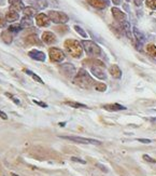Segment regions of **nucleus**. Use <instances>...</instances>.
<instances>
[{"label":"nucleus","mask_w":156,"mask_h":176,"mask_svg":"<svg viewBox=\"0 0 156 176\" xmlns=\"http://www.w3.org/2000/svg\"><path fill=\"white\" fill-rule=\"evenodd\" d=\"M109 72H110V75L114 79L122 78V70H121V68L118 67L117 65H112V66H110V68H109Z\"/></svg>","instance_id":"f3484780"},{"label":"nucleus","mask_w":156,"mask_h":176,"mask_svg":"<svg viewBox=\"0 0 156 176\" xmlns=\"http://www.w3.org/2000/svg\"><path fill=\"white\" fill-rule=\"evenodd\" d=\"M87 3L89 4V6H92L93 8L99 9V10H101V9H104L107 7L106 3H104L102 0H87Z\"/></svg>","instance_id":"aec40b11"},{"label":"nucleus","mask_w":156,"mask_h":176,"mask_svg":"<svg viewBox=\"0 0 156 176\" xmlns=\"http://www.w3.org/2000/svg\"><path fill=\"white\" fill-rule=\"evenodd\" d=\"M103 108L109 110V111H118V110H125L126 107L122 106L120 104H108V105H103Z\"/></svg>","instance_id":"a211bd4d"},{"label":"nucleus","mask_w":156,"mask_h":176,"mask_svg":"<svg viewBox=\"0 0 156 176\" xmlns=\"http://www.w3.org/2000/svg\"><path fill=\"white\" fill-rule=\"evenodd\" d=\"M64 46L67 50V52H68L72 57L79 58L82 56L83 46H82V44H81V42H79L78 40H74V39H67L64 43Z\"/></svg>","instance_id":"f03ea898"},{"label":"nucleus","mask_w":156,"mask_h":176,"mask_svg":"<svg viewBox=\"0 0 156 176\" xmlns=\"http://www.w3.org/2000/svg\"><path fill=\"white\" fill-rule=\"evenodd\" d=\"M26 74H28L29 76H31V77H32V79H34V81H37V82H39V83L43 84L42 79H41L40 77L38 76V75H36V74H34V72H32V71H30V70L27 69V70H26Z\"/></svg>","instance_id":"cd10ccee"},{"label":"nucleus","mask_w":156,"mask_h":176,"mask_svg":"<svg viewBox=\"0 0 156 176\" xmlns=\"http://www.w3.org/2000/svg\"><path fill=\"white\" fill-rule=\"evenodd\" d=\"M145 4L152 10H156V0H146Z\"/></svg>","instance_id":"c756f323"},{"label":"nucleus","mask_w":156,"mask_h":176,"mask_svg":"<svg viewBox=\"0 0 156 176\" xmlns=\"http://www.w3.org/2000/svg\"><path fill=\"white\" fill-rule=\"evenodd\" d=\"M6 21L8 23H13V22H16V21L18 20V17H20V14H18L17 11L13 10V9H9L8 12L6 13Z\"/></svg>","instance_id":"f8f14e48"},{"label":"nucleus","mask_w":156,"mask_h":176,"mask_svg":"<svg viewBox=\"0 0 156 176\" xmlns=\"http://www.w3.org/2000/svg\"><path fill=\"white\" fill-rule=\"evenodd\" d=\"M42 41L46 44H54L57 42V38L52 32H44L42 34Z\"/></svg>","instance_id":"9d476101"},{"label":"nucleus","mask_w":156,"mask_h":176,"mask_svg":"<svg viewBox=\"0 0 156 176\" xmlns=\"http://www.w3.org/2000/svg\"><path fill=\"white\" fill-rule=\"evenodd\" d=\"M9 3H10V6H11V9L17 11V12L23 11L25 8L24 3H23V0H9Z\"/></svg>","instance_id":"dca6fc26"},{"label":"nucleus","mask_w":156,"mask_h":176,"mask_svg":"<svg viewBox=\"0 0 156 176\" xmlns=\"http://www.w3.org/2000/svg\"><path fill=\"white\" fill-rule=\"evenodd\" d=\"M143 159H144L145 161H148V162H150V163H156V160H155V159L151 158V157L148 156V154H143Z\"/></svg>","instance_id":"473e14b6"},{"label":"nucleus","mask_w":156,"mask_h":176,"mask_svg":"<svg viewBox=\"0 0 156 176\" xmlns=\"http://www.w3.org/2000/svg\"><path fill=\"white\" fill-rule=\"evenodd\" d=\"M28 55H29V57L32 58V60L39 61V62H44V61H45V58H46L45 53L42 52V51L36 50V49H34V50L29 51Z\"/></svg>","instance_id":"1a4fd4ad"},{"label":"nucleus","mask_w":156,"mask_h":176,"mask_svg":"<svg viewBox=\"0 0 156 176\" xmlns=\"http://www.w3.org/2000/svg\"><path fill=\"white\" fill-rule=\"evenodd\" d=\"M65 104L70 107H73V108H86V105L81 104V103H76V102H65Z\"/></svg>","instance_id":"393cba45"},{"label":"nucleus","mask_w":156,"mask_h":176,"mask_svg":"<svg viewBox=\"0 0 156 176\" xmlns=\"http://www.w3.org/2000/svg\"><path fill=\"white\" fill-rule=\"evenodd\" d=\"M8 30L9 32H11L13 34H17L18 32H21L22 30V27H21V25H18V24H13V25H10L8 28Z\"/></svg>","instance_id":"bb28decb"},{"label":"nucleus","mask_w":156,"mask_h":176,"mask_svg":"<svg viewBox=\"0 0 156 176\" xmlns=\"http://www.w3.org/2000/svg\"><path fill=\"white\" fill-rule=\"evenodd\" d=\"M23 14L24 16H28V17H32L37 14V10L32 7H25L23 10Z\"/></svg>","instance_id":"5701e85b"},{"label":"nucleus","mask_w":156,"mask_h":176,"mask_svg":"<svg viewBox=\"0 0 156 176\" xmlns=\"http://www.w3.org/2000/svg\"><path fill=\"white\" fill-rule=\"evenodd\" d=\"M73 83L76 86H79L81 88H84V89H89L92 86H95L96 82L92 79V77L88 75V72L86 71L85 69H80L79 70L78 74L74 76L73 78Z\"/></svg>","instance_id":"f257e3e1"},{"label":"nucleus","mask_w":156,"mask_h":176,"mask_svg":"<svg viewBox=\"0 0 156 176\" xmlns=\"http://www.w3.org/2000/svg\"><path fill=\"white\" fill-rule=\"evenodd\" d=\"M121 26L123 28V32H125V35L128 37V38L130 39V40H132V34H131V29H130V24L127 22V21H124V22L121 23Z\"/></svg>","instance_id":"6ab92c4d"},{"label":"nucleus","mask_w":156,"mask_h":176,"mask_svg":"<svg viewBox=\"0 0 156 176\" xmlns=\"http://www.w3.org/2000/svg\"><path fill=\"white\" fill-rule=\"evenodd\" d=\"M34 104H38L39 106H41V107H43V108H46V107H48V105L45 104V103H42V102H39V100H34Z\"/></svg>","instance_id":"c9c22d12"},{"label":"nucleus","mask_w":156,"mask_h":176,"mask_svg":"<svg viewBox=\"0 0 156 176\" xmlns=\"http://www.w3.org/2000/svg\"><path fill=\"white\" fill-rule=\"evenodd\" d=\"M111 12H112L114 20L117 21V22L122 23L124 21H126V14L123 12L122 10H120L118 8H112L111 9Z\"/></svg>","instance_id":"9b49d317"},{"label":"nucleus","mask_w":156,"mask_h":176,"mask_svg":"<svg viewBox=\"0 0 156 176\" xmlns=\"http://www.w3.org/2000/svg\"><path fill=\"white\" fill-rule=\"evenodd\" d=\"M65 124H66V122H62H62H60V123H59V125H60V126H64Z\"/></svg>","instance_id":"79ce46f5"},{"label":"nucleus","mask_w":156,"mask_h":176,"mask_svg":"<svg viewBox=\"0 0 156 176\" xmlns=\"http://www.w3.org/2000/svg\"><path fill=\"white\" fill-rule=\"evenodd\" d=\"M6 95H7V96H8V97L12 98V100H13V102H14V103H15V104H16V105H20V100H17V98H15V97H14V96H13V95L9 94V93H6Z\"/></svg>","instance_id":"f704fd0d"},{"label":"nucleus","mask_w":156,"mask_h":176,"mask_svg":"<svg viewBox=\"0 0 156 176\" xmlns=\"http://www.w3.org/2000/svg\"><path fill=\"white\" fill-rule=\"evenodd\" d=\"M102 1H103L104 3H106V6H109V2H110L109 0H102Z\"/></svg>","instance_id":"a19ab883"},{"label":"nucleus","mask_w":156,"mask_h":176,"mask_svg":"<svg viewBox=\"0 0 156 176\" xmlns=\"http://www.w3.org/2000/svg\"><path fill=\"white\" fill-rule=\"evenodd\" d=\"M71 160L73 161V162H79V163H82V164H86V161L82 160V159H80V158H76V157H72Z\"/></svg>","instance_id":"72a5a7b5"},{"label":"nucleus","mask_w":156,"mask_h":176,"mask_svg":"<svg viewBox=\"0 0 156 176\" xmlns=\"http://www.w3.org/2000/svg\"><path fill=\"white\" fill-rule=\"evenodd\" d=\"M138 142L143 143V144H150L151 139H145V138H138Z\"/></svg>","instance_id":"e433bc0d"},{"label":"nucleus","mask_w":156,"mask_h":176,"mask_svg":"<svg viewBox=\"0 0 156 176\" xmlns=\"http://www.w3.org/2000/svg\"><path fill=\"white\" fill-rule=\"evenodd\" d=\"M12 176H20V175H16L15 173H12Z\"/></svg>","instance_id":"37998d69"},{"label":"nucleus","mask_w":156,"mask_h":176,"mask_svg":"<svg viewBox=\"0 0 156 176\" xmlns=\"http://www.w3.org/2000/svg\"><path fill=\"white\" fill-rule=\"evenodd\" d=\"M25 43H26L27 46H36V44L40 46L41 41L39 40L38 36H37L36 34H31V35H28V36L25 38Z\"/></svg>","instance_id":"4468645a"},{"label":"nucleus","mask_w":156,"mask_h":176,"mask_svg":"<svg viewBox=\"0 0 156 176\" xmlns=\"http://www.w3.org/2000/svg\"><path fill=\"white\" fill-rule=\"evenodd\" d=\"M0 117H1L3 120H7V119H8V116H7V114H6V112H3V111H1V110H0Z\"/></svg>","instance_id":"4c0bfd02"},{"label":"nucleus","mask_w":156,"mask_h":176,"mask_svg":"<svg viewBox=\"0 0 156 176\" xmlns=\"http://www.w3.org/2000/svg\"><path fill=\"white\" fill-rule=\"evenodd\" d=\"M55 29H56L58 32H60V34H64V32H68V27H67V26L56 27V28H55Z\"/></svg>","instance_id":"2f4dec72"},{"label":"nucleus","mask_w":156,"mask_h":176,"mask_svg":"<svg viewBox=\"0 0 156 176\" xmlns=\"http://www.w3.org/2000/svg\"><path fill=\"white\" fill-rule=\"evenodd\" d=\"M48 16L51 22L55 23V24L64 25L69 21V16L66 13L62 12V11H54V10L48 11Z\"/></svg>","instance_id":"20e7f679"},{"label":"nucleus","mask_w":156,"mask_h":176,"mask_svg":"<svg viewBox=\"0 0 156 176\" xmlns=\"http://www.w3.org/2000/svg\"><path fill=\"white\" fill-rule=\"evenodd\" d=\"M126 1H127V2H129V1H130V0H126Z\"/></svg>","instance_id":"c03bdc74"},{"label":"nucleus","mask_w":156,"mask_h":176,"mask_svg":"<svg viewBox=\"0 0 156 176\" xmlns=\"http://www.w3.org/2000/svg\"><path fill=\"white\" fill-rule=\"evenodd\" d=\"M82 44L83 49L85 50L86 54L90 57H97L101 54V49L97 43H95L94 41H90V40H83L81 42Z\"/></svg>","instance_id":"7ed1b4c3"},{"label":"nucleus","mask_w":156,"mask_h":176,"mask_svg":"<svg viewBox=\"0 0 156 176\" xmlns=\"http://www.w3.org/2000/svg\"><path fill=\"white\" fill-rule=\"evenodd\" d=\"M64 139L72 140V142L79 143V144H94V145H100L101 142L97 139H93V138H85V137H80V136H60Z\"/></svg>","instance_id":"423d86ee"},{"label":"nucleus","mask_w":156,"mask_h":176,"mask_svg":"<svg viewBox=\"0 0 156 176\" xmlns=\"http://www.w3.org/2000/svg\"><path fill=\"white\" fill-rule=\"evenodd\" d=\"M0 38H1V40L6 44H11L13 41V34L11 32H9L8 29L3 30L1 32V35H0Z\"/></svg>","instance_id":"2eb2a0df"},{"label":"nucleus","mask_w":156,"mask_h":176,"mask_svg":"<svg viewBox=\"0 0 156 176\" xmlns=\"http://www.w3.org/2000/svg\"><path fill=\"white\" fill-rule=\"evenodd\" d=\"M146 52H148L151 56H153V57H156V46L155 44H148V46H146Z\"/></svg>","instance_id":"b1692460"},{"label":"nucleus","mask_w":156,"mask_h":176,"mask_svg":"<svg viewBox=\"0 0 156 176\" xmlns=\"http://www.w3.org/2000/svg\"><path fill=\"white\" fill-rule=\"evenodd\" d=\"M7 24V21H6V17H4L3 15H2L1 13H0V28L4 27Z\"/></svg>","instance_id":"7c9ffc66"},{"label":"nucleus","mask_w":156,"mask_h":176,"mask_svg":"<svg viewBox=\"0 0 156 176\" xmlns=\"http://www.w3.org/2000/svg\"><path fill=\"white\" fill-rule=\"evenodd\" d=\"M48 55H50V60L54 63H60L65 60V53L62 52L60 49L58 48H50L48 49Z\"/></svg>","instance_id":"0eeeda50"},{"label":"nucleus","mask_w":156,"mask_h":176,"mask_svg":"<svg viewBox=\"0 0 156 176\" xmlns=\"http://www.w3.org/2000/svg\"><path fill=\"white\" fill-rule=\"evenodd\" d=\"M20 25H21V27H22V29H24V28H29V27H31L32 25H34V21H32L31 17L24 16V17L21 20Z\"/></svg>","instance_id":"412c9836"},{"label":"nucleus","mask_w":156,"mask_h":176,"mask_svg":"<svg viewBox=\"0 0 156 176\" xmlns=\"http://www.w3.org/2000/svg\"><path fill=\"white\" fill-rule=\"evenodd\" d=\"M132 32H134V36H135V38L137 39V41H138L140 44L143 43L144 40H145V38H144V35L142 34L140 30H139L137 27H134L132 28Z\"/></svg>","instance_id":"4be33fe9"},{"label":"nucleus","mask_w":156,"mask_h":176,"mask_svg":"<svg viewBox=\"0 0 156 176\" xmlns=\"http://www.w3.org/2000/svg\"><path fill=\"white\" fill-rule=\"evenodd\" d=\"M134 1H135V4H136V6H141L143 0H134Z\"/></svg>","instance_id":"58836bf2"},{"label":"nucleus","mask_w":156,"mask_h":176,"mask_svg":"<svg viewBox=\"0 0 156 176\" xmlns=\"http://www.w3.org/2000/svg\"><path fill=\"white\" fill-rule=\"evenodd\" d=\"M59 71L66 78H74V76L76 75V67L70 63H65V64L59 65Z\"/></svg>","instance_id":"39448f33"},{"label":"nucleus","mask_w":156,"mask_h":176,"mask_svg":"<svg viewBox=\"0 0 156 176\" xmlns=\"http://www.w3.org/2000/svg\"><path fill=\"white\" fill-rule=\"evenodd\" d=\"M114 4H121V0H112Z\"/></svg>","instance_id":"ea45409f"},{"label":"nucleus","mask_w":156,"mask_h":176,"mask_svg":"<svg viewBox=\"0 0 156 176\" xmlns=\"http://www.w3.org/2000/svg\"><path fill=\"white\" fill-rule=\"evenodd\" d=\"M74 29H76V32H78L79 35H80L81 37H83V38H87V34H86V32L84 29H83L82 27L78 26V25H76L74 26Z\"/></svg>","instance_id":"c85d7f7f"},{"label":"nucleus","mask_w":156,"mask_h":176,"mask_svg":"<svg viewBox=\"0 0 156 176\" xmlns=\"http://www.w3.org/2000/svg\"><path fill=\"white\" fill-rule=\"evenodd\" d=\"M94 88H95V90L98 91V92H104V91L107 90V84L102 83V82H96Z\"/></svg>","instance_id":"a878e982"},{"label":"nucleus","mask_w":156,"mask_h":176,"mask_svg":"<svg viewBox=\"0 0 156 176\" xmlns=\"http://www.w3.org/2000/svg\"><path fill=\"white\" fill-rule=\"evenodd\" d=\"M36 23L39 27H48V26H50L51 21L46 14L39 13L36 15Z\"/></svg>","instance_id":"6e6552de"},{"label":"nucleus","mask_w":156,"mask_h":176,"mask_svg":"<svg viewBox=\"0 0 156 176\" xmlns=\"http://www.w3.org/2000/svg\"><path fill=\"white\" fill-rule=\"evenodd\" d=\"M29 3L36 10H43V9H45L48 6L46 0H29Z\"/></svg>","instance_id":"ddd939ff"}]
</instances>
